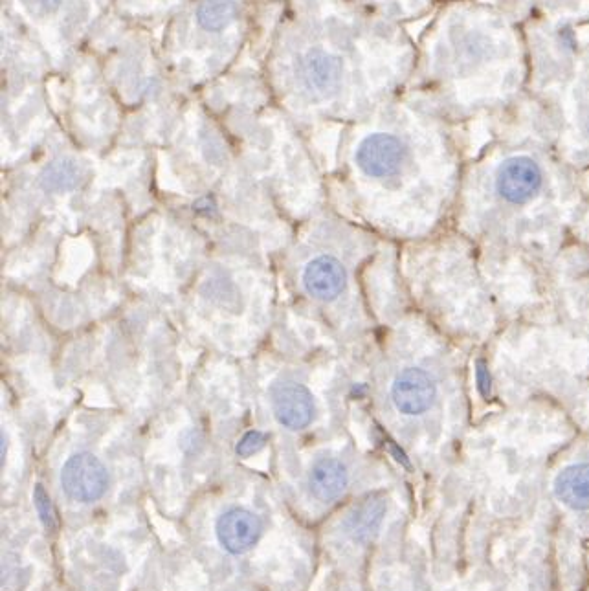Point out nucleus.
<instances>
[{
    "instance_id": "obj_7",
    "label": "nucleus",
    "mask_w": 589,
    "mask_h": 591,
    "mask_svg": "<svg viewBox=\"0 0 589 591\" xmlns=\"http://www.w3.org/2000/svg\"><path fill=\"white\" fill-rule=\"evenodd\" d=\"M437 397L435 382L424 369L406 368L397 375L391 386V399L404 415L428 412Z\"/></svg>"
},
{
    "instance_id": "obj_4",
    "label": "nucleus",
    "mask_w": 589,
    "mask_h": 591,
    "mask_svg": "<svg viewBox=\"0 0 589 591\" xmlns=\"http://www.w3.org/2000/svg\"><path fill=\"white\" fill-rule=\"evenodd\" d=\"M492 162V184L503 201L523 204L540 193L545 184L547 166L538 142L500 147Z\"/></svg>"
},
{
    "instance_id": "obj_11",
    "label": "nucleus",
    "mask_w": 589,
    "mask_h": 591,
    "mask_svg": "<svg viewBox=\"0 0 589 591\" xmlns=\"http://www.w3.org/2000/svg\"><path fill=\"white\" fill-rule=\"evenodd\" d=\"M272 404L276 419L290 430L305 428L314 417L312 395L300 384H287L278 388Z\"/></svg>"
},
{
    "instance_id": "obj_18",
    "label": "nucleus",
    "mask_w": 589,
    "mask_h": 591,
    "mask_svg": "<svg viewBox=\"0 0 589 591\" xmlns=\"http://www.w3.org/2000/svg\"><path fill=\"white\" fill-rule=\"evenodd\" d=\"M265 441H267L265 434H261V432H257V430H252V432L243 435V439L239 441V445H237V454H239L241 458H250V456H254L256 452H259L261 448L265 447Z\"/></svg>"
},
{
    "instance_id": "obj_14",
    "label": "nucleus",
    "mask_w": 589,
    "mask_h": 591,
    "mask_svg": "<svg viewBox=\"0 0 589 591\" xmlns=\"http://www.w3.org/2000/svg\"><path fill=\"white\" fill-rule=\"evenodd\" d=\"M347 470L336 459H320L309 474V487L314 498L322 502L336 500L347 487Z\"/></svg>"
},
{
    "instance_id": "obj_3",
    "label": "nucleus",
    "mask_w": 589,
    "mask_h": 591,
    "mask_svg": "<svg viewBox=\"0 0 589 591\" xmlns=\"http://www.w3.org/2000/svg\"><path fill=\"white\" fill-rule=\"evenodd\" d=\"M529 85L522 107L536 136L589 157V24L523 23Z\"/></svg>"
},
{
    "instance_id": "obj_17",
    "label": "nucleus",
    "mask_w": 589,
    "mask_h": 591,
    "mask_svg": "<svg viewBox=\"0 0 589 591\" xmlns=\"http://www.w3.org/2000/svg\"><path fill=\"white\" fill-rule=\"evenodd\" d=\"M34 502L46 529H48V531H54L57 525L56 511H54L52 502H50V496L46 494L45 487H43V485H37V487H35Z\"/></svg>"
},
{
    "instance_id": "obj_13",
    "label": "nucleus",
    "mask_w": 589,
    "mask_h": 591,
    "mask_svg": "<svg viewBox=\"0 0 589 591\" xmlns=\"http://www.w3.org/2000/svg\"><path fill=\"white\" fill-rule=\"evenodd\" d=\"M555 494L573 511L589 509V463H577L562 470L556 476Z\"/></svg>"
},
{
    "instance_id": "obj_15",
    "label": "nucleus",
    "mask_w": 589,
    "mask_h": 591,
    "mask_svg": "<svg viewBox=\"0 0 589 591\" xmlns=\"http://www.w3.org/2000/svg\"><path fill=\"white\" fill-rule=\"evenodd\" d=\"M384 513L386 502L382 498H367L349 514L347 531L355 540H369L371 535H375Z\"/></svg>"
},
{
    "instance_id": "obj_20",
    "label": "nucleus",
    "mask_w": 589,
    "mask_h": 591,
    "mask_svg": "<svg viewBox=\"0 0 589 591\" xmlns=\"http://www.w3.org/2000/svg\"><path fill=\"white\" fill-rule=\"evenodd\" d=\"M441 2H448V0H439V4H441Z\"/></svg>"
},
{
    "instance_id": "obj_19",
    "label": "nucleus",
    "mask_w": 589,
    "mask_h": 591,
    "mask_svg": "<svg viewBox=\"0 0 589 591\" xmlns=\"http://www.w3.org/2000/svg\"><path fill=\"white\" fill-rule=\"evenodd\" d=\"M270 2H281V0H270Z\"/></svg>"
},
{
    "instance_id": "obj_8",
    "label": "nucleus",
    "mask_w": 589,
    "mask_h": 591,
    "mask_svg": "<svg viewBox=\"0 0 589 591\" xmlns=\"http://www.w3.org/2000/svg\"><path fill=\"white\" fill-rule=\"evenodd\" d=\"M356 8L389 23L410 26L428 21L434 15L439 0H349Z\"/></svg>"
},
{
    "instance_id": "obj_2",
    "label": "nucleus",
    "mask_w": 589,
    "mask_h": 591,
    "mask_svg": "<svg viewBox=\"0 0 589 591\" xmlns=\"http://www.w3.org/2000/svg\"><path fill=\"white\" fill-rule=\"evenodd\" d=\"M281 37L279 59L314 100L351 94L375 100L412 79L417 41L406 26L356 8L349 0H312L309 23H292Z\"/></svg>"
},
{
    "instance_id": "obj_9",
    "label": "nucleus",
    "mask_w": 589,
    "mask_h": 591,
    "mask_svg": "<svg viewBox=\"0 0 589 591\" xmlns=\"http://www.w3.org/2000/svg\"><path fill=\"white\" fill-rule=\"evenodd\" d=\"M347 274L345 268L334 257H316L305 267L303 285L312 298L331 302L345 287Z\"/></svg>"
},
{
    "instance_id": "obj_12",
    "label": "nucleus",
    "mask_w": 589,
    "mask_h": 591,
    "mask_svg": "<svg viewBox=\"0 0 589 591\" xmlns=\"http://www.w3.org/2000/svg\"><path fill=\"white\" fill-rule=\"evenodd\" d=\"M241 8L237 0H197L195 26L202 35H221L239 23Z\"/></svg>"
},
{
    "instance_id": "obj_16",
    "label": "nucleus",
    "mask_w": 589,
    "mask_h": 591,
    "mask_svg": "<svg viewBox=\"0 0 589 591\" xmlns=\"http://www.w3.org/2000/svg\"><path fill=\"white\" fill-rule=\"evenodd\" d=\"M81 177V169L72 160H57L45 169L41 182L45 190L65 191L74 188Z\"/></svg>"
},
{
    "instance_id": "obj_10",
    "label": "nucleus",
    "mask_w": 589,
    "mask_h": 591,
    "mask_svg": "<svg viewBox=\"0 0 589 591\" xmlns=\"http://www.w3.org/2000/svg\"><path fill=\"white\" fill-rule=\"evenodd\" d=\"M261 535L259 518L245 509H232L217 522V536L224 549L230 553H245L254 546Z\"/></svg>"
},
{
    "instance_id": "obj_5",
    "label": "nucleus",
    "mask_w": 589,
    "mask_h": 591,
    "mask_svg": "<svg viewBox=\"0 0 589 591\" xmlns=\"http://www.w3.org/2000/svg\"><path fill=\"white\" fill-rule=\"evenodd\" d=\"M520 23L589 24V0H494Z\"/></svg>"
},
{
    "instance_id": "obj_1",
    "label": "nucleus",
    "mask_w": 589,
    "mask_h": 591,
    "mask_svg": "<svg viewBox=\"0 0 589 591\" xmlns=\"http://www.w3.org/2000/svg\"><path fill=\"white\" fill-rule=\"evenodd\" d=\"M415 41L408 87L450 122L511 112L525 100V30L498 2H441Z\"/></svg>"
},
{
    "instance_id": "obj_6",
    "label": "nucleus",
    "mask_w": 589,
    "mask_h": 591,
    "mask_svg": "<svg viewBox=\"0 0 589 591\" xmlns=\"http://www.w3.org/2000/svg\"><path fill=\"white\" fill-rule=\"evenodd\" d=\"M107 470L98 458L89 452H81L68 459L61 470L63 491L76 502L89 503L98 500L107 489Z\"/></svg>"
}]
</instances>
